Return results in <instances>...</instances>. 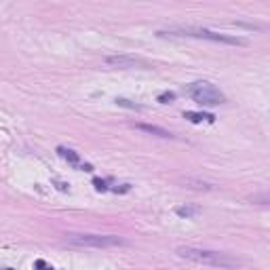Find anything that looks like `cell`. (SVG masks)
<instances>
[{"instance_id": "1", "label": "cell", "mask_w": 270, "mask_h": 270, "mask_svg": "<svg viewBox=\"0 0 270 270\" xmlns=\"http://www.w3.org/2000/svg\"><path fill=\"white\" fill-rule=\"evenodd\" d=\"M178 256L197 264H205V266H215V268H234L236 260L228 258L226 253L219 251H209V249H199V247H180Z\"/></svg>"}, {"instance_id": "2", "label": "cell", "mask_w": 270, "mask_h": 270, "mask_svg": "<svg viewBox=\"0 0 270 270\" xmlns=\"http://www.w3.org/2000/svg\"><path fill=\"white\" fill-rule=\"evenodd\" d=\"M158 34H169V36H190V38H205L211 42H224V44H236L243 46L247 44L245 38L239 36H228V34H219V32L207 30V28H173L169 32H158Z\"/></svg>"}, {"instance_id": "3", "label": "cell", "mask_w": 270, "mask_h": 270, "mask_svg": "<svg viewBox=\"0 0 270 270\" xmlns=\"http://www.w3.org/2000/svg\"><path fill=\"white\" fill-rule=\"evenodd\" d=\"M188 95L192 97L199 106H219L226 102V95L222 93L215 85L207 83V81H199L188 87Z\"/></svg>"}, {"instance_id": "4", "label": "cell", "mask_w": 270, "mask_h": 270, "mask_svg": "<svg viewBox=\"0 0 270 270\" xmlns=\"http://www.w3.org/2000/svg\"><path fill=\"white\" fill-rule=\"evenodd\" d=\"M68 243L74 247H95V249L127 245V241L118 239V236H110V234H70Z\"/></svg>"}, {"instance_id": "5", "label": "cell", "mask_w": 270, "mask_h": 270, "mask_svg": "<svg viewBox=\"0 0 270 270\" xmlns=\"http://www.w3.org/2000/svg\"><path fill=\"white\" fill-rule=\"evenodd\" d=\"M104 63L108 66H114V68H135V66H148L144 59L139 57H129V55H110V57H104Z\"/></svg>"}, {"instance_id": "6", "label": "cell", "mask_w": 270, "mask_h": 270, "mask_svg": "<svg viewBox=\"0 0 270 270\" xmlns=\"http://www.w3.org/2000/svg\"><path fill=\"white\" fill-rule=\"evenodd\" d=\"M57 154L63 158V161H68L72 167H76V169H81V171H93V167L87 165V163H83L81 156H78V152H74V150H70V148L59 146V148H57Z\"/></svg>"}, {"instance_id": "7", "label": "cell", "mask_w": 270, "mask_h": 270, "mask_svg": "<svg viewBox=\"0 0 270 270\" xmlns=\"http://www.w3.org/2000/svg\"><path fill=\"white\" fill-rule=\"evenodd\" d=\"M135 129H139V131H146V133H150V135H156V137H173L167 129H163V127H156V125H144V122H137L135 125Z\"/></svg>"}, {"instance_id": "8", "label": "cell", "mask_w": 270, "mask_h": 270, "mask_svg": "<svg viewBox=\"0 0 270 270\" xmlns=\"http://www.w3.org/2000/svg\"><path fill=\"white\" fill-rule=\"evenodd\" d=\"M184 118L190 120V122H213L215 116L213 114H205V112H190V110H186L184 112Z\"/></svg>"}, {"instance_id": "9", "label": "cell", "mask_w": 270, "mask_h": 270, "mask_svg": "<svg viewBox=\"0 0 270 270\" xmlns=\"http://www.w3.org/2000/svg\"><path fill=\"white\" fill-rule=\"evenodd\" d=\"M176 213L180 217H186V219H192L197 215H201V207H190V205H184V207H178Z\"/></svg>"}, {"instance_id": "10", "label": "cell", "mask_w": 270, "mask_h": 270, "mask_svg": "<svg viewBox=\"0 0 270 270\" xmlns=\"http://www.w3.org/2000/svg\"><path fill=\"white\" fill-rule=\"evenodd\" d=\"M158 102H161V104H171V102H176V93H173V91H165V93L158 95Z\"/></svg>"}, {"instance_id": "11", "label": "cell", "mask_w": 270, "mask_h": 270, "mask_svg": "<svg viewBox=\"0 0 270 270\" xmlns=\"http://www.w3.org/2000/svg\"><path fill=\"white\" fill-rule=\"evenodd\" d=\"M118 106H122V108H131V110H141V106H137V104H133V102H129V100H122V97H116L114 100Z\"/></svg>"}, {"instance_id": "12", "label": "cell", "mask_w": 270, "mask_h": 270, "mask_svg": "<svg viewBox=\"0 0 270 270\" xmlns=\"http://www.w3.org/2000/svg\"><path fill=\"white\" fill-rule=\"evenodd\" d=\"M34 270H55L51 264H46L44 260H36L34 262Z\"/></svg>"}, {"instance_id": "13", "label": "cell", "mask_w": 270, "mask_h": 270, "mask_svg": "<svg viewBox=\"0 0 270 270\" xmlns=\"http://www.w3.org/2000/svg\"><path fill=\"white\" fill-rule=\"evenodd\" d=\"M93 184H95V188H97V190H102V192L106 190V182H102V180H93Z\"/></svg>"}, {"instance_id": "14", "label": "cell", "mask_w": 270, "mask_h": 270, "mask_svg": "<svg viewBox=\"0 0 270 270\" xmlns=\"http://www.w3.org/2000/svg\"><path fill=\"white\" fill-rule=\"evenodd\" d=\"M5 270H13V268H5Z\"/></svg>"}]
</instances>
